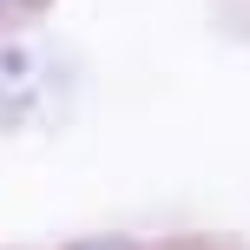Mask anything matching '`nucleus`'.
I'll list each match as a JSON object with an SVG mask.
<instances>
[{"label": "nucleus", "mask_w": 250, "mask_h": 250, "mask_svg": "<svg viewBox=\"0 0 250 250\" xmlns=\"http://www.w3.org/2000/svg\"><path fill=\"white\" fill-rule=\"evenodd\" d=\"M53 99V60L40 46H0V125L33 119L40 105Z\"/></svg>", "instance_id": "nucleus-1"}, {"label": "nucleus", "mask_w": 250, "mask_h": 250, "mask_svg": "<svg viewBox=\"0 0 250 250\" xmlns=\"http://www.w3.org/2000/svg\"><path fill=\"white\" fill-rule=\"evenodd\" d=\"M40 7H46V0H0V26H20V20H33Z\"/></svg>", "instance_id": "nucleus-2"}, {"label": "nucleus", "mask_w": 250, "mask_h": 250, "mask_svg": "<svg viewBox=\"0 0 250 250\" xmlns=\"http://www.w3.org/2000/svg\"><path fill=\"white\" fill-rule=\"evenodd\" d=\"M73 250H138L132 237H86V244H73Z\"/></svg>", "instance_id": "nucleus-3"}]
</instances>
